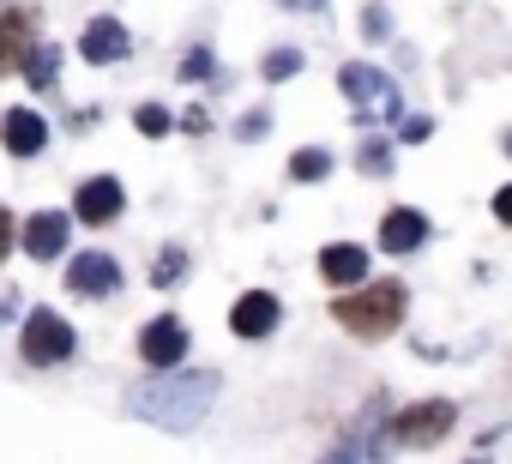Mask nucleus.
Wrapping results in <instances>:
<instances>
[{
  "mask_svg": "<svg viewBox=\"0 0 512 464\" xmlns=\"http://www.w3.org/2000/svg\"><path fill=\"white\" fill-rule=\"evenodd\" d=\"M362 278H368V248H356V242H332V248H320V284L350 290V284H362Z\"/></svg>",
  "mask_w": 512,
  "mask_h": 464,
  "instance_id": "13",
  "label": "nucleus"
},
{
  "mask_svg": "<svg viewBox=\"0 0 512 464\" xmlns=\"http://www.w3.org/2000/svg\"><path fill=\"white\" fill-rule=\"evenodd\" d=\"M260 73H266V85H284V79H296V73H302V49H272V55L260 61Z\"/></svg>",
  "mask_w": 512,
  "mask_h": 464,
  "instance_id": "18",
  "label": "nucleus"
},
{
  "mask_svg": "<svg viewBox=\"0 0 512 464\" xmlns=\"http://www.w3.org/2000/svg\"><path fill=\"white\" fill-rule=\"evenodd\" d=\"M428 242V217L416 211V205H392L386 217H380V248L386 254H416Z\"/></svg>",
  "mask_w": 512,
  "mask_h": 464,
  "instance_id": "12",
  "label": "nucleus"
},
{
  "mask_svg": "<svg viewBox=\"0 0 512 464\" xmlns=\"http://www.w3.org/2000/svg\"><path fill=\"white\" fill-rule=\"evenodd\" d=\"M181 79H211V49H193V55L181 61Z\"/></svg>",
  "mask_w": 512,
  "mask_h": 464,
  "instance_id": "24",
  "label": "nucleus"
},
{
  "mask_svg": "<svg viewBox=\"0 0 512 464\" xmlns=\"http://www.w3.org/2000/svg\"><path fill=\"white\" fill-rule=\"evenodd\" d=\"M73 350H79V332H73L55 308H31V314H25V326H19V356H25L31 368L73 362Z\"/></svg>",
  "mask_w": 512,
  "mask_h": 464,
  "instance_id": "3",
  "label": "nucleus"
},
{
  "mask_svg": "<svg viewBox=\"0 0 512 464\" xmlns=\"http://www.w3.org/2000/svg\"><path fill=\"white\" fill-rule=\"evenodd\" d=\"M362 37H386V7H362Z\"/></svg>",
  "mask_w": 512,
  "mask_h": 464,
  "instance_id": "26",
  "label": "nucleus"
},
{
  "mask_svg": "<svg viewBox=\"0 0 512 464\" xmlns=\"http://www.w3.org/2000/svg\"><path fill=\"white\" fill-rule=\"evenodd\" d=\"M67 236H73V217L67 211H31L25 229H19V248L31 260H61L67 254Z\"/></svg>",
  "mask_w": 512,
  "mask_h": 464,
  "instance_id": "9",
  "label": "nucleus"
},
{
  "mask_svg": "<svg viewBox=\"0 0 512 464\" xmlns=\"http://www.w3.org/2000/svg\"><path fill=\"white\" fill-rule=\"evenodd\" d=\"M338 85H344V97H350V103H368V97H380V103H386V97L398 91V85H392L380 67H368V61H350V67L338 73Z\"/></svg>",
  "mask_w": 512,
  "mask_h": 464,
  "instance_id": "15",
  "label": "nucleus"
},
{
  "mask_svg": "<svg viewBox=\"0 0 512 464\" xmlns=\"http://www.w3.org/2000/svg\"><path fill=\"white\" fill-rule=\"evenodd\" d=\"M181 272H187V254H181V248H163V254H157V266H151V284H157V290H175V278H181Z\"/></svg>",
  "mask_w": 512,
  "mask_h": 464,
  "instance_id": "20",
  "label": "nucleus"
},
{
  "mask_svg": "<svg viewBox=\"0 0 512 464\" xmlns=\"http://www.w3.org/2000/svg\"><path fill=\"white\" fill-rule=\"evenodd\" d=\"M139 362L145 368H181L187 362V320L181 314H157L145 332H139Z\"/></svg>",
  "mask_w": 512,
  "mask_h": 464,
  "instance_id": "5",
  "label": "nucleus"
},
{
  "mask_svg": "<svg viewBox=\"0 0 512 464\" xmlns=\"http://www.w3.org/2000/svg\"><path fill=\"white\" fill-rule=\"evenodd\" d=\"M19 73H25V85H31V91H55L61 49H55V43H31V49H25V61H19Z\"/></svg>",
  "mask_w": 512,
  "mask_h": 464,
  "instance_id": "16",
  "label": "nucleus"
},
{
  "mask_svg": "<svg viewBox=\"0 0 512 464\" xmlns=\"http://www.w3.org/2000/svg\"><path fill=\"white\" fill-rule=\"evenodd\" d=\"M326 175H332V151L326 145H302L290 157V181H326Z\"/></svg>",
  "mask_w": 512,
  "mask_h": 464,
  "instance_id": "17",
  "label": "nucleus"
},
{
  "mask_svg": "<svg viewBox=\"0 0 512 464\" xmlns=\"http://www.w3.org/2000/svg\"><path fill=\"white\" fill-rule=\"evenodd\" d=\"M356 169H362V175H386V169H392V151H386L380 139H362V151H356Z\"/></svg>",
  "mask_w": 512,
  "mask_h": 464,
  "instance_id": "21",
  "label": "nucleus"
},
{
  "mask_svg": "<svg viewBox=\"0 0 512 464\" xmlns=\"http://www.w3.org/2000/svg\"><path fill=\"white\" fill-rule=\"evenodd\" d=\"M278 320H284V302H278L272 290H247V296H235V308H229V332H235V338H247V344L272 338V332H278Z\"/></svg>",
  "mask_w": 512,
  "mask_h": 464,
  "instance_id": "7",
  "label": "nucleus"
},
{
  "mask_svg": "<svg viewBox=\"0 0 512 464\" xmlns=\"http://www.w3.org/2000/svg\"><path fill=\"white\" fill-rule=\"evenodd\" d=\"M121 211H127V187H121L115 175H91V181H79V193H73V217H79V223L109 229Z\"/></svg>",
  "mask_w": 512,
  "mask_h": 464,
  "instance_id": "6",
  "label": "nucleus"
},
{
  "mask_svg": "<svg viewBox=\"0 0 512 464\" xmlns=\"http://www.w3.org/2000/svg\"><path fill=\"white\" fill-rule=\"evenodd\" d=\"M452 428H458V404L452 398H422V404L392 416V446H434Z\"/></svg>",
  "mask_w": 512,
  "mask_h": 464,
  "instance_id": "4",
  "label": "nucleus"
},
{
  "mask_svg": "<svg viewBox=\"0 0 512 464\" xmlns=\"http://www.w3.org/2000/svg\"><path fill=\"white\" fill-rule=\"evenodd\" d=\"M127 49H133V37H127V25L109 19V13L79 31V61H91V67H115V61H127Z\"/></svg>",
  "mask_w": 512,
  "mask_h": 464,
  "instance_id": "11",
  "label": "nucleus"
},
{
  "mask_svg": "<svg viewBox=\"0 0 512 464\" xmlns=\"http://www.w3.org/2000/svg\"><path fill=\"white\" fill-rule=\"evenodd\" d=\"M0 145H7V157H37L43 145H49V115H37L31 103H19V109H7L0 115Z\"/></svg>",
  "mask_w": 512,
  "mask_h": 464,
  "instance_id": "10",
  "label": "nucleus"
},
{
  "mask_svg": "<svg viewBox=\"0 0 512 464\" xmlns=\"http://www.w3.org/2000/svg\"><path fill=\"white\" fill-rule=\"evenodd\" d=\"M133 127H139L145 139H169V133H175V115H169L163 103H139V115H133Z\"/></svg>",
  "mask_w": 512,
  "mask_h": 464,
  "instance_id": "19",
  "label": "nucleus"
},
{
  "mask_svg": "<svg viewBox=\"0 0 512 464\" xmlns=\"http://www.w3.org/2000/svg\"><path fill=\"white\" fill-rule=\"evenodd\" d=\"M278 7H290V13H314V7H326V0H278Z\"/></svg>",
  "mask_w": 512,
  "mask_h": 464,
  "instance_id": "27",
  "label": "nucleus"
},
{
  "mask_svg": "<svg viewBox=\"0 0 512 464\" xmlns=\"http://www.w3.org/2000/svg\"><path fill=\"white\" fill-rule=\"evenodd\" d=\"M31 31H37V19H31L25 7H7V13H0V79L19 73V61H25V49H31Z\"/></svg>",
  "mask_w": 512,
  "mask_h": 464,
  "instance_id": "14",
  "label": "nucleus"
},
{
  "mask_svg": "<svg viewBox=\"0 0 512 464\" xmlns=\"http://www.w3.org/2000/svg\"><path fill=\"white\" fill-rule=\"evenodd\" d=\"M67 290L85 296V302L115 296V290H121V266H115V254H73V260H67Z\"/></svg>",
  "mask_w": 512,
  "mask_h": 464,
  "instance_id": "8",
  "label": "nucleus"
},
{
  "mask_svg": "<svg viewBox=\"0 0 512 464\" xmlns=\"http://www.w3.org/2000/svg\"><path fill=\"white\" fill-rule=\"evenodd\" d=\"M404 314H410V290H404L398 278H362V284H350V290L332 302V320H338L350 338H368V344L392 338V332L404 326Z\"/></svg>",
  "mask_w": 512,
  "mask_h": 464,
  "instance_id": "2",
  "label": "nucleus"
},
{
  "mask_svg": "<svg viewBox=\"0 0 512 464\" xmlns=\"http://www.w3.org/2000/svg\"><path fill=\"white\" fill-rule=\"evenodd\" d=\"M19 248V223H13V211L0 205V266H7V254Z\"/></svg>",
  "mask_w": 512,
  "mask_h": 464,
  "instance_id": "23",
  "label": "nucleus"
},
{
  "mask_svg": "<svg viewBox=\"0 0 512 464\" xmlns=\"http://www.w3.org/2000/svg\"><path fill=\"white\" fill-rule=\"evenodd\" d=\"M266 127H272V109H253V115H241V121H235V139H260Z\"/></svg>",
  "mask_w": 512,
  "mask_h": 464,
  "instance_id": "22",
  "label": "nucleus"
},
{
  "mask_svg": "<svg viewBox=\"0 0 512 464\" xmlns=\"http://www.w3.org/2000/svg\"><path fill=\"white\" fill-rule=\"evenodd\" d=\"M398 133H404V145H422V139L434 133V121H428V115H410V121H404Z\"/></svg>",
  "mask_w": 512,
  "mask_h": 464,
  "instance_id": "25",
  "label": "nucleus"
},
{
  "mask_svg": "<svg viewBox=\"0 0 512 464\" xmlns=\"http://www.w3.org/2000/svg\"><path fill=\"white\" fill-rule=\"evenodd\" d=\"M169 380H145V386H133L127 392V410L139 416V422H151V428H169V434H187V428H199L205 422V410H211V398H217V374H175V368H163Z\"/></svg>",
  "mask_w": 512,
  "mask_h": 464,
  "instance_id": "1",
  "label": "nucleus"
}]
</instances>
